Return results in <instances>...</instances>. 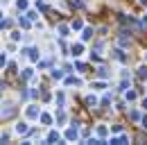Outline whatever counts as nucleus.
Masks as SVG:
<instances>
[{"instance_id": "b1692460", "label": "nucleus", "mask_w": 147, "mask_h": 145, "mask_svg": "<svg viewBox=\"0 0 147 145\" xmlns=\"http://www.w3.org/2000/svg\"><path fill=\"white\" fill-rule=\"evenodd\" d=\"M70 27L77 32V30H82V27H84V23H82V20H73V25H70Z\"/></svg>"}, {"instance_id": "aec40b11", "label": "nucleus", "mask_w": 147, "mask_h": 145, "mask_svg": "<svg viewBox=\"0 0 147 145\" xmlns=\"http://www.w3.org/2000/svg\"><path fill=\"white\" fill-rule=\"evenodd\" d=\"M91 36H93V30H91V27H84V32H82V39H84V41H88Z\"/></svg>"}, {"instance_id": "6ab92c4d", "label": "nucleus", "mask_w": 147, "mask_h": 145, "mask_svg": "<svg viewBox=\"0 0 147 145\" xmlns=\"http://www.w3.org/2000/svg\"><path fill=\"white\" fill-rule=\"evenodd\" d=\"M63 102H66V95L59 91V93H57V104H59V109H63Z\"/></svg>"}, {"instance_id": "f257e3e1", "label": "nucleus", "mask_w": 147, "mask_h": 145, "mask_svg": "<svg viewBox=\"0 0 147 145\" xmlns=\"http://www.w3.org/2000/svg\"><path fill=\"white\" fill-rule=\"evenodd\" d=\"M25 116H27L30 120H36L38 116H41V109H38L36 104H30V107L25 109Z\"/></svg>"}, {"instance_id": "6e6552de", "label": "nucleus", "mask_w": 147, "mask_h": 145, "mask_svg": "<svg viewBox=\"0 0 147 145\" xmlns=\"http://www.w3.org/2000/svg\"><path fill=\"white\" fill-rule=\"evenodd\" d=\"M95 134L102 138V141H107V134H109V129H107V125H97V129H95ZM109 143V141H107Z\"/></svg>"}, {"instance_id": "7c9ffc66", "label": "nucleus", "mask_w": 147, "mask_h": 145, "mask_svg": "<svg viewBox=\"0 0 147 145\" xmlns=\"http://www.w3.org/2000/svg\"><path fill=\"white\" fill-rule=\"evenodd\" d=\"M2 66H7V57H5V54H0V68H2Z\"/></svg>"}, {"instance_id": "c756f323", "label": "nucleus", "mask_w": 147, "mask_h": 145, "mask_svg": "<svg viewBox=\"0 0 147 145\" xmlns=\"http://www.w3.org/2000/svg\"><path fill=\"white\" fill-rule=\"evenodd\" d=\"M138 125L143 127V129H147V116H143V118H140V123H138Z\"/></svg>"}, {"instance_id": "f8f14e48", "label": "nucleus", "mask_w": 147, "mask_h": 145, "mask_svg": "<svg viewBox=\"0 0 147 145\" xmlns=\"http://www.w3.org/2000/svg\"><path fill=\"white\" fill-rule=\"evenodd\" d=\"M136 75H138V79H140V82H147V66H140Z\"/></svg>"}, {"instance_id": "2eb2a0df", "label": "nucleus", "mask_w": 147, "mask_h": 145, "mask_svg": "<svg viewBox=\"0 0 147 145\" xmlns=\"http://www.w3.org/2000/svg\"><path fill=\"white\" fill-rule=\"evenodd\" d=\"M38 120H41L43 125H50V123H52V116H50V113H41V116H38Z\"/></svg>"}, {"instance_id": "2f4dec72", "label": "nucleus", "mask_w": 147, "mask_h": 145, "mask_svg": "<svg viewBox=\"0 0 147 145\" xmlns=\"http://www.w3.org/2000/svg\"><path fill=\"white\" fill-rule=\"evenodd\" d=\"M111 131H115V134H120V131H122V127H120V125H113V127H111Z\"/></svg>"}, {"instance_id": "ddd939ff", "label": "nucleus", "mask_w": 147, "mask_h": 145, "mask_svg": "<svg viewBox=\"0 0 147 145\" xmlns=\"http://www.w3.org/2000/svg\"><path fill=\"white\" fill-rule=\"evenodd\" d=\"M27 7H30L27 0H16V9H18V12H27Z\"/></svg>"}, {"instance_id": "f03ea898", "label": "nucleus", "mask_w": 147, "mask_h": 145, "mask_svg": "<svg viewBox=\"0 0 147 145\" xmlns=\"http://www.w3.org/2000/svg\"><path fill=\"white\" fill-rule=\"evenodd\" d=\"M70 54H73L75 59H79V57L84 54V43H73V45H70Z\"/></svg>"}, {"instance_id": "39448f33", "label": "nucleus", "mask_w": 147, "mask_h": 145, "mask_svg": "<svg viewBox=\"0 0 147 145\" xmlns=\"http://www.w3.org/2000/svg\"><path fill=\"white\" fill-rule=\"evenodd\" d=\"M109 143H113V145L129 143V136H127V134H120V136H111V138H109Z\"/></svg>"}, {"instance_id": "20e7f679", "label": "nucleus", "mask_w": 147, "mask_h": 145, "mask_svg": "<svg viewBox=\"0 0 147 145\" xmlns=\"http://www.w3.org/2000/svg\"><path fill=\"white\" fill-rule=\"evenodd\" d=\"M59 141H61V134L57 129H50L48 136H45V143H59Z\"/></svg>"}, {"instance_id": "f3484780", "label": "nucleus", "mask_w": 147, "mask_h": 145, "mask_svg": "<svg viewBox=\"0 0 147 145\" xmlns=\"http://www.w3.org/2000/svg\"><path fill=\"white\" fill-rule=\"evenodd\" d=\"M63 82H66V84H75V86H82V79H79V77H66Z\"/></svg>"}, {"instance_id": "bb28decb", "label": "nucleus", "mask_w": 147, "mask_h": 145, "mask_svg": "<svg viewBox=\"0 0 147 145\" xmlns=\"http://www.w3.org/2000/svg\"><path fill=\"white\" fill-rule=\"evenodd\" d=\"M73 7H77V9H84V2H82V0H73Z\"/></svg>"}, {"instance_id": "7ed1b4c3", "label": "nucleus", "mask_w": 147, "mask_h": 145, "mask_svg": "<svg viewBox=\"0 0 147 145\" xmlns=\"http://www.w3.org/2000/svg\"><path fill=\"white\" fill-rule=\"evenodd\" d=\"M63 138H66V141H77V138H79L77 127H68V129H66V134H63Z\"/></svg>"}, {"instance_id": "a878e982", "label": "nucleus", "mask_w": 147, "mask_h": 145, "mask_svg": "<svg viewBox=\"0 0 147 145\" xmlns=\"http://www.w3.org/2000/svg\"><path fill=\"white\" fill-rule=\"evenodd\" d=\"M97 72H100V77H109V70L102 66V68H97Z\"/></svg>"}, {"instance_id": "a211bd4d", "label": "nucleus", "mask_w": 147, "mask_h": 145, "mask_svg": "<svg viewBox=\"0 0 147 145\" xmlns=\"http://www.w3.org/2000/svg\"><path fill=\"white\" fill-rule=\"evenodd\" d=\"M129 118H131L134 123H140V118H143V116H140V111H136V109H134V111L129 113Z\"/></svg>"}, {"instance_id": "473e14b6", "label": "nucleus", "mask_w": 147, "mask_h": 145, "mask_svg": "<svg viewBox=\"0 0 147 145\" xmlns=\"http://www.w3.org/2000/svg\"><path fill=\"white\" fill-rule=\"evenodd\" d=\"M36 9H41V12H43V9H45V2H41V0H36Z\"/></svg>"}, {"instance_id": "5701e85b", "label": "nucleus", "mask_w": 147, "mask_h": 145, "mask_svg": "<svg viewBox=\"0 0 147 145\" xmlns=\"http://www.w3.org/2000/svg\"><path fill=\"white\" fill-rule=\"evenodd\" d=\"M18 25H20V27H30V18H27V16H20L18 18Z\"/></svg>"}, {"instance_id": "cd10ccee", "label": "nucleus", "mask_w": 147, "mask_h": 145, "mask_svg": "<svg viewBox=\"0 0 147 145\" xmlns=\"http://www.w3.org/2000/svg\"><path fill=\"white\" fill-rule=\"evenodd\" d=\"M25 16H27V18H30V20H36V12H27V14H25Z\"/></svg>"}, {"instance_id": "c9c22d12", "label": "nucleus", "mask_w": 147, "mask_h": 145, "mask_svg": "<svg viewBox=\"0 0 147 145\" xmlns=\"http://www.w3.org/2000/svg\"><path fill=\"white\" fill-rule=\"evenodd\" d=\"M2 16H5V14H2V12H0V20H2Z\"/></svg>"}, {"instance_id": "412c9836", "label": "nucleus", "mask_w": 147, "mask_h": 145, "mask_svg": "<svg viewBox=\"0 0 147 145\" xmlns=\"http://www.w3.org/2000/svg\"><path fill=\"white\" fill-rule=\"evenodd\" d=\"M66 120H68V116H66L63 111H59V113H57V123H59V125H63Z\"/></svg>"}, {"instance_id": "4468645a", "label": "nucleus", "mask_w": 147, "mask_h": 145, "mask_svg": "<svg viewBox=\"0 0 147 145\" xmlns=\"http://www.w3.org/2000/svg\"><path fill=\"white\" fill-rule=\"evenodd\" d=\"M113 57H115V59H118V61H122V64H125V61H127V54L122 52V50H113Z\"/></svg>"}, {"instance_id": "c85d7f7f", "label": "nucleus", "mask_w": 147, "mask_h": 145, "mask_svg": "<svg viewBox=\"0 0 147 145\" xmlns=\"http://www.w3.org/2000/svg\"><path fill=\"white\" fill-rule=\"evenodd\" d=\"M9 25H11V23H9V20H0V30H7V27H9Z\"/></svg>"}, {"instance_id": "4be33fe9", "label": "nucleus", "mask_w": 147, "mask_h": 145, "mask_svg": "<svg viewBox=\"0 0 147 145\" xmlns=\"http://www.w3.org/2000/svg\"><path fill=\"white\" fill-rule=\"evenodd\" d=\"M20 75H23V79H32V75H34V70H32V68H25V70L20 72Z\"/></svg>"}, {"instance_id": "f704fd0d", "label": "nucleus", "mask_w": 147, "mask_h": 145, "mask_svg": "<svg viewBox=\"0 0 147 145\" xmlns=\"http://www.w3.org/2000/svg\"><path fill=\"white\" fill-rule=\"evenodd\" d=\"M143 25H145V27H147V14H145V16H143Z\"/></svg>"}, {"instance_id": "393cba45", "label": "nucleus", "mask_w": 147, "mask_h": 145, "mask_svg": "<svg viewBox=\"0 0 147 145\" xmlns=\"http://www.w3.org/2000/svg\"><path fill=\"white\" fill-rule=\"evenodd\" d=\"M104 86H107L104 82H93V89H95V91H102Z\"/></svg>"}, {"instance_id": "9b49d317", "label": "nucleus", "mask_w": 147, "mask_h": 145, "mask_svg": "<svg viewBox=\"0 0 147 145\" xmlns=\"http://www.w3.org/2000/svg\"><path fill=\"white\" fill-rule=\"evenodd\" d=\"M86 104H88V107H91V109H95V107H97V104H100V100H97L95 95H86Z\"/></svg>"}, {"instance_id": "1a4fd4ad", "label": "nucleus", "mask_w": 147, "mask_h": 145, "mask_svg": "<svg viewBox=\"0 0 147 145\" xmlns=\"http://www.w3.org/2000/svg\"><path fill=\"white\" fill-rule=\"evenodd\" d=\"M25 54H27L32 61H38V50H36V48H27V50H25Z\"/></svg>"}, {"instance_id": "423d86ee", "label": "nucleus", "mask_w": 147, "mask_h": 145, "mask_svg": "<svg viewBox=\"0 0 147 145\" xmlns=\"http://www.w3.org/2000/svg\"><path fill=\"white\" fill-rule=\"evenodd\" d=\"M14 131H16L18 136H25V134L30 131V127H27V123H16V127H14Z\"/></svg>"}, {"instance_id": "9d476101", "label": "nucleus", "mask_w": 147, "mask_h": 145, "mask_svg": "<svg viewBox=\"0 0 147 145\" xmlns=\"http://www.w3.org/2000/svg\"><path fill=\"white\" fill-rule=\"evenodd\" d=\"M136 98H138V93H136V91H131V89L125 91V100H127V102H134Z\"/></svg>"}, {"instance_id": "72a5a7b5", "label": "nucleus", "mask_w": 147, "mask_h": 145, "mask_svg": "<svg viewBox=\"0 0 147 145\" xmlns=\"http://www.w3.org/2000/svg\"><path fill=\"white\" fill-rule=\"evenodd\" d=\"M140 107H143V109H145V111H147V98H145V100H143V102H140Z\"/></svg>"}, {"instance_id": "e433bc0d", "label": "nucleus", "mask_w": 147, "mask_h": 145, "mask_svg": "<svg viewBox=\"0 0 147 145\" xmlns=\"http://www.w3.org/2000/svg\"><path fill=\"white\" fill-rule=\"evenodd\" d=\"M145 61H147V52H145Z\"/></svg>"}, {"instance_id": "dca6fc26", "label": "nucleus", "mask_w": 147, "mask_h": 145, "mask_svg": "<svg viewBox=\"0 0 147 145\" xmlns=\"http://www.w3.org/2000/svg\"><path fill=\"white\" fill-rule=\"evenodd\" d=\"M50 77H52V79H63V70H59V68H52Z\"/></svg>"}, {"instance_id": "0eeeda50", "label": "nucleus", "mask_w": 147, "mask_h": 145, "mask_svg": "<svg viewBox=\"0 0 147 145\" xmlns=\"http://www.w3.org/2000/svg\"><path fill=\"white\" fill-rule=\"evenodd\" d=\"M70 30H73V27H70V25H66V23H61V25L57 27V32H59V36H61V39H66Z\"/></svg>"}]
</instances>
